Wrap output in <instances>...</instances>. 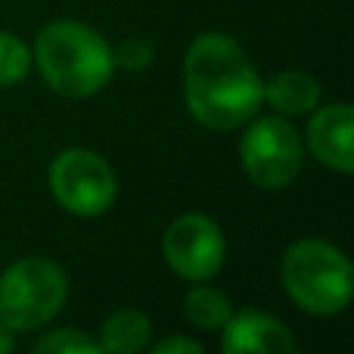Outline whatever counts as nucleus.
<instances>
[{
  "instance_id": "f257e3e1",
  "label": "nucleus",
  "mask_w": 354,
  "mask_h": 354,
  "mask_svg": "<svg viewBox=\"0 0 354 354\" xmlns=\"http://www.w3.org/2000/svg\"><path fill=\"white\" fill-rule=\"evenodd\" d=\"M183 100L208 131H236L261 109V75L224 31H205L183 56Z\"/></svg>"
},
{
  "instance_id": "f03ea898",
  "label": "nucleus",
  "mask_w": 354,
  "mask_h": 354,
  "mask_svg": "<svg viewBox=\"0 0 354 354\" xmlns=\"http://www.w3.org/2000/svg\"><path fill=\"white\" fill-rule=\"evenodd\" d=\"M35 66L44 84L66 100H87L112 81V44L75 19L47 22L35 37Z\"/></svg>"
},
{
  "instance_id": "7ed1b4c3",
  "label": "nucleus",
  "mask_w": 354,
  "mask_h": 354,
  "mask_svg": "<svg viewBox=\"0 0 354 354\" xmlns=\"http://www.w3.org/2000/svg\"><path fill=\"white\" fill-rule=\"evenodd\" d=\"M280 280L289 299L314 317H333L351 305V261L326 239H299L289 245L280 261Z\"/></svg>"
},
{
  "instance_id": "20e7f679",
  "label": "nucleus",
  "mask_w": 354,
  "mask_h": 354,
  "mask_svg": "<svg viewBox=\"0 0 354 354\" xmlns=\"http://www.w3.org/2000/svg\"><path fill=\"white\" fill-rule=\"evenodd\" d=\"M68 299V277L44 255H25L0 274V324L12 333L47 326Z\"/></svg>"
},
{
  "instance_id": "39448f33",
  "label": "nucleus",
  "mask_w": 354,
  "mask_h": 354,
  "mask_svg": "<svg viewBox=\"0 0 354 354\" xmlns=\"http://www.w3.org/2000/svg\"><path fill=\"white\" fill-rule=\"evenodd\" d=\"M245 134L239 140V162L255 187L283 189L299 177L305 143L301 134L286 115L249 118L243 124Z\"/></svg>"
},
{
  "instance_id": "423d86ee",
  "label": "nucleus",
  "mask_w": 354,
  "mask_h": 354,
  "mask_svg": "<svg viewBox=\"0 0 354 354\" xmlns=\"http://www.w3.org/2000/svg\"><path fill=\"white\" fill-rule=\"evenodd\" d=\"M47 183L53 199L78 218H97L112 208L118 196L115 168L100 153L84 147H68L50 162Z\"/></svg>"
},
{
  "instance_id": "0eeeda50",
  "label": "nucleus",
  "mask_w": 354,
  "mask_h": 354,
  "mask_svg": "<svg viewBox=\"0 0 354 354\" xmlns=\"http://www.w3.org/2000/svg\"><path fill=\"white\" fill-rule=\"evenodd\" d=\"M168 268L187 283H205L224 268L227 261V239L218 221L208 214L187 212L174 218L162 239Z\"/></svg>"
},
{
  "instance_id": "6e6552de",
  "label": "nucleus",
  "mask_w": 354,
  "mask_h": 354,
  "mask_svg": "<svg viewBox=\"0 0 354 354\" xmlns=\"http://www.w3.org/2000/svg\"><path fill=\"white\" fill-rule=\"evenodd\" d=\"M308 149L324 168L351 174L354 168V109L345 100L320 106L308 122Z\"/></svg>"
},
{
  "instance_id": "1a4fd4ad",
  "label": "nucleus",
  "mask_w": 354,
  "mask_h": 354,
  "mask_svg": "<svg viewBox=\"0 0 354 354\" xmlns=\"http://www.w3.org/2000/svg\"><path fill=\"white\" fill-rule=\"evenodd\" d=\"M295 348L299 342L289 333V326L258 308L233 311L221 330L224 354H292Z\"/></svg>"
},
{
  "instance_id": "9d476101",
  "label": "nucleus",
  "mask_w": 354,
  "mask_h": 354,
  "mask_svg": "<svg viewBox=\"0 0 354 354\" xmlns=\"http://www.w3.org/2000/svg\"><path fill=\"white\" fill-rule=\"evenodd\" d=\"M320 81L311 72L301 68H286L274 78L261 81V103H268L277 115H305L314 112L320 103Z\"/></svg>"
},
{
  "instance_id": "9b49d317",
  "label": "nucleus",
  "mask_w": 354,
  "mask_h": 354,
  "mask_svg": "<svg viewBox=\"0 0 354 354\" xmlns=\"http://www.w3.org/2000/svg\"><path fill=\"white\" fill-rule=\"evenodd\" d=\"M149 336H153V324L143 311L137 308H118L100 326V351L109 354H140L149 348Z\"/></svg>"
},
{
  "instance_id": "f8f14e48",
  "label": "nucleus",
  "mask_w": 354,
  "mask_h": 354,
  "mask_svg": "<svg viewBox=\"0 0 354 354\" xmlns=\"http://www.w3.org/2000/svg\"><path fill=\"white\" fill-rule=\"evenodd\" d=\"M230 314H233L230 295L221 292L218 286L193 283V289L183 295V317L205 333H221L224 324L230 320Z\"/></svg>"
},
{
  "instance_id": "ddd939ff",
  "label": "nucleus",
  "mask_w": 354,
  "mask_h": 354,
  "mask_svg": "<svg viewBox=\"0 0 354 354\" xmlns=\"http://www.w3.org/2000/svg\"><path fill=\"white\" fill-rule=\"evenodd\" d=\"M31 72V50L22 37L0 31V87H16Z\"/></svg>"
},
{
  "instance_id": "4468645a",
  "label": "nucleus",
  "mask_w": 354,
  "mask_h": 354,
  "mask_svg": "<svg viewBox=\"0 0 354 354\" xmlns=\"http://www.w3.org/2000/svg\"><path fill=\"white\" fill-rule=\"evenodd\" d=\"M37 354H103L100 342L87 333L75 330V326H59V330H47L35 342Z\"/></svg>"
},
{
  "instance_id": "2eb2a0df",
  "label": "nucleus",
  "mask_w": 354,
  "mask_h": 354,
  "mask_svg": "<svg viewBox=\"0 0 354 354\" xmlns=\"http://www.w3.org/2000/svg\"><path fill=\"white\" fill-rule=\"evenodd\" d=\"M112 56H115V68H124V72H147L156 59V50L149 47V41H143V37H128V41H122L112 50Z\"/></svg>"
},
{
  "instance_id": "dca6fc26",
  "label": "nucleus",
  "mask_w": 354,
  "mask_h": 354,
  "mask_svg": "<svg viewBox=\"0 0 354 354\" xmlns=\"http://www.w3.org/2000/svg\"><path fill=\"white\" fill-rule=\"evenodd\" d=\"M153 351L156 354H199L202 345L189 336H168V339H162V342H156Z\"/></svg>"
},
{
  "instance_id": "f3484780",
  "label": "nucleus",
  "mask_w": 354,
  "mask_h": 354,
  "mask_svg": "<svg viewBox=\"0 0 354 354\" xmlns=\"http://www.w3.org/2000/svg\"><path fill=\"white\" fill-rule=\"evenodd\" d=\"M12 348H16V342H12V330H6V326L0 324V354L12 351Z\"/></svg>"
}]
</instances>
